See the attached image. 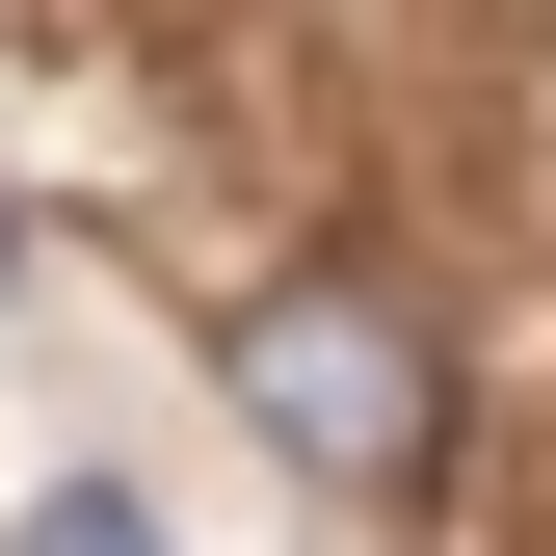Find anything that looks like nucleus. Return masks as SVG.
<instances>
[{"label":"nucleus","instance_id":"nucleus-1","mask_svg":"<svg viewBox=\"0 0 556 556\" xmlns=\"http://www.w3.org/2000/svg\"><path fill=\"white\" fill-rule=\"evenodd\" d=\"M239 425L344 477V504H397V477L451 451V371H425V318L371 292V265H292V292H239Z\"/></svg>","mask_w":556,"mask_h":556},{"label":"nucleus","instance_id":"nucleus-2","mask_svg":"<svg viewBox=\"0 0 556 556\" xmlns=\"http://www.w3.org/2000/svg\"><path fill=\"white\" fill-rule=\"evenodd\" d=\"M27 556H160V504H132V477H53V504H27Z\"/></svg>","mask_w":556,"mask_h":556}]
</instances>
